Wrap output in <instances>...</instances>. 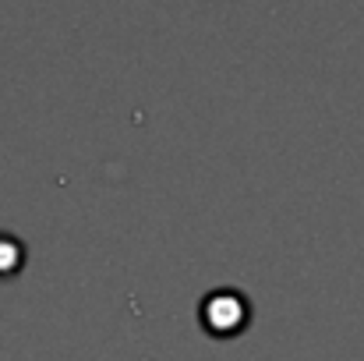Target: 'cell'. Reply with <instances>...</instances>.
Here are the masks:
<instances>
[{"label": "cell", "instance_id": "6da1fadb", "mask_svg": "<svg viewBox=\"0 0 364 361\" xmlns=\"http://www.w3.org/2000/svg\"><path fill=\"white\" fill-rule=\"evenodd\" d=\"M202 323H205L209 333H216V337H234L244 323H247V301L237 298V294H230V291H220V294L205 298V305H202Z\"/></svg>", "mask_w": 364, "mask_h": 361}]
</instances>
